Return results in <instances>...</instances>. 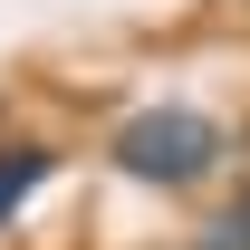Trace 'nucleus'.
<instances>
[{
  "instance_id": "nucleus-1",
  "label": "nucleus",
  "mask_w": 250,
  "mask_h": 250,
  "mask_svg": "<svg viewBox=\"0 0 250 250\" xmlns=\"http://www.w3.org/2000/svg\"><path fill=\"white\" fill-rule=\"evenodd\" d=\"M221 154H231V135H221V116H202V106H135V116L106 135V164H116L125 183H145V192L212 183Z\"/></svg>"
},
{
  "instance_id": "nucleus-3",
  "label": "nucleus",
  "mask_w": 250,
  "mask_h": 250,
  "mask_svg": "<svg viewBox=\"0 0 250 250\" xmlns=\"http://www.w3.org/2000/svg\"><path fill=\"white\" fill-rule=\"evenodd\" d=\"M183 250H250V183L241 192H231V202H221V212L212 221H202V231H192V241Z\"/></svg>"
},
{
  "instance_id": "nucleus-2",
  "label": "nucleus",
  "mask_w": 250,
  "mask_h": 250,
  "mask_svg": "<svg viewBox=\"0 0 250 250\" xmlns=\"http://www.w3.org/2000/svg\"><path fill=\"white\" fill-rule=\"evenodd\" d=\"M48 173H58V145H39V135H0V231L48 192Z\"/></svg>"
}]
</instances>
